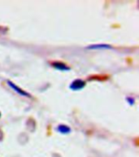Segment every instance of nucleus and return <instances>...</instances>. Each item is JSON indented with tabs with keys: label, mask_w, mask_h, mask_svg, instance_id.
Segmentation results:
<instances>
[{
	"label": "nucleus",
	"mask_w": 139,
	"mask_h": 157,
	"mask_svg": "<svg viewBox=\"0 0 139 157\" xmlns=\"http://www.w3.org/2000/svg\"><path fill=\"white\" fill-rule=\"evenodd\" d=\"M85 86H86V82L82 79H75L69 85V89L73 91H78V90L84 89Z\"/></svg>",
	"instance_id": "obj_1"
},
{
	"label": "nucleus",
	"mask_w": 139,
	"mask_h": 157,
	"mask_svg": "<svg viewBox=\"0 0 139 157\" xmlns=\"http://www.w3.org/2000/svg\"><path fill=\"white\" fill-rule=\"evenodd\" d=\"M7 85H8V86H9L11 89L13 90L15 92H17V94H19L20 95H21V96L24 97H27V98H31V97H32L29 93H28V92H26L25 90H22L21 87H19L17 85L13 83L12 81H9V80H8V81H7Z\"/></svg>",
	"instance_id": "obj_2"
},
{
	"label": "nucleus",
	"mask_w": 139,
	"mask_h": 157,
	"mask_svg": "<svg viewBox=\"0 0 139 157\" xmlns=\"http://www.w3.org/2000/svg\"><path fill=\"white\" fill-rule=\"evenodd\" d=\"M51 66L57 70L62 71V72H67V71H69L71 69L67 64H65L63 62H60V61H54L51 63Z\"/></svg>",
	"instance_id": "obj_3"
},
{
	"label": "nucleus",
	"mask_w": 139,
	"mask_h": 157,
	"mask_svg": "<svg viewBox=\"0 0 139 157\" xmlns=\"http://www.w3.org/2000/svg\"><path fill=\"white\" fill-rule=\"evenodd\" d=\"M113 47H111V45L105 44V43H102V44H92L88 46L86 49L88 50H107V49H112Z\"/></svg>",
	"instance_id": "obj_4"
},
{
	"label": "nucleus",
	"mask_w": 139,
	"mask_h": 157,
	"mask_svg": "<svg viewBox=\"0 0 139 157\" xmlns=\"http://www.w3.org/2000/svg\"><path fill=\"white\" fill-rule=\"evenodd\" d=\"M56 130L58 133L62 134H68L71 133V128L66 124H59L56 128Z\"/></svg>",
	"instance_id": "obj_5"
},
{
	"label": "nucleus",
	"mask_w": 139,
	"mask_h": 157,
	"mask_svg": "<svg viewBox=\"0 0 139 157\" xmlns=\"http://www.w3.org/2000/svg\"><path fill=\"white\" fill-rule=\"evenodd\" d=\"M126 101L129 103V104H130V106L134 105L135 99L133 98H132V97H127V98H126Z\"/></svg>",
	"instance_id": "obj_6"
},
{
	"label": "nucleus",
	"mask_w": 139,
	"mask_h": 157,
	"mask_svg": "<svg viewBox=\"0 0 139 157\" xmlns=\"http://www.w3.org/2000/svg\"><path fill=\"white\" fill-rule=\"evenodd\" d=\"M0 117H1V113H0Z\"/></svg>",
	"instance_id": "obj_7"
}]
</instances>
